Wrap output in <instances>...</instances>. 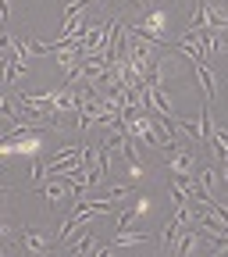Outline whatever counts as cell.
Returning a JSON list of instances; mask_svg holds the SVG:
<instances>
[{
  "label": "cell",
  "mask_w": 228,
  "mask_h": 257,
  "mask_svg": "<svg viewBox=\"0 0 228 257\" xmlns=\"http://www.w3.org/2000/svg\"><path fill=\"white\" fill-rule=\"evenodd\" d=\"M178 232H182V225H178L175 218H171V221H164V229H160V250H164V253H171V246H175Z\"/></svg>",
  "instance_id": "obj_8"
},
{
  "label": "cell",
  "mask_w": 228,
  "mask_h": 257,
  "mask_svg": "<svg viewBox=\"0 0 228 257\" xmlns=\"http://www.w3.org/2000/svg\"><path fill=\"white\" fill-rule=\"evenodd\" d=\"M107 200H111V204H121V200H132V189H128L125 182H111V186H107Z\"/></svg>",
  "instance_id": "obj_10"
},
{
  "label": "cell",
  "mask_w": 228,
  "mask_h": 257,
  "mask_svg": "<svg viewBox=\"0 0 228 257\" xmlns=\"http://www.w3.org/2000/svg\"><path fill=\"white\" fill-rule=\"evenodd\" d=\"M200 243H203V236L196 232V225H189V229L178 232V239H175V246H171V257H192Z\"/></svg>",
  "instance_id": "obj_2"
},
{
  "label": "cell",
  "mask_w": 228,
  "mask_h": 257,
  "mask_svg": "<svg viewBox=\"0 0 228 257\" xmlns=\"http://www.w3.org/2000/svg\"><path fill=\"white\" fill-rule=\"evenodd\" d=\"M22 246L36 257V253H47V250H50V239H47V232H40V229H25V232H22Z\"/></svg>",
  "instance_id": "obj_4"
},
{
  "label": "cell",
  "mask_w": 228,
  "mask_h": 257,
  "mask_svg": "<svg viewBox=\"0 0 228 257\" xmlns=\"http://www.w3.org/2000/svg\"><path fill=\"white\" fill-rule=\"evenodd\" d=\"M93 257H114V243H107V246H96V250H93Z\"/></svg>",
  "instance_id": "obj_15"
},
{
  "label": "cell",
  "mask_w": 228,
  "mask_h": 257,
  "mask_svg": "<svg viewBox=\"0 0 228 257\" xmlns=\"http://www.w3.org/2000/svg\"><path fill=\"white\" fill-rule=\"evenodd\" d=\"M96 246H100V243H96V236L82 229V236L72 243V257H93V250H96Z\"/></svg>",
  "instance_id": "obj_7"
},
{
  "label": "cell",
  "mask_w": 228,
  "mask_h": 257,
  "mask_svg": "<svg viewBox=\"0 0 228 257\" xmlns=\"http://www.w3.org/2000/svg\"><path fill=\"white\" fill-rule=\"evenodd\" d=\"M168 172L171 175H196V154L185 143H178L175 150H168Z\"/></svg>",
  "instance_id": "obj_1"
},
{
  "label": "cell",
  "mask_w": 228,
  "mask_h": 257,
  "mask_svg": "<svg viewBox=\"0 0 228 257\" xmlns=\"http://www.w3.org/2000/svg\"><path fill=\"white\" fill-rule=\"evenodd\" d=\"M86 4H89V0H68V4L61 8V18H68V15H79V11H82Z\"/></svg>",
  "instance_id": "obj_12"
},
{
  "label": "cell",
  "mask_w": 228,
  "mask_h": 257,
  "mask_svg": "<svg viewBox=\"0 0 228 257\" xmlns=\"http://www.w3.org/2000/svg\"><path fill=\"white\" fill-rule=\"evenodd\" d=\"M132 218H136V211H132V204H128L118 218H114V232H125L128 229V225H132Z\"/></svg>",
  "instance_id": "obj_11"
},
{
  "label": "cell",
  "mask_w": 228,
  "mask_h": 257,
  "mask_svg": "<svg viewBox=\"0 0 228 257\" xmlns=\"http://www.w3.org/2000/svg\"><path fill=\"white\" fill-rule=\"evenodd\" d=\"M143 175H146V172L139 168V161H128V179L136 182V179H143Z\"/></svg>",
  "instance_id": "obj_14"
},
{
  "label": "cell",
  "mask_w": 228,
  "mask_h": 257,
  "mask_svg": "<svg viewBox=\"0 0 228 257\" xmlns=\"http://www.w3.org/2000/svg\"><path fill=\"white\" fill-rule=\"evenodd\" d=\"M192 64V72H196V79H200V86H203V100L207 104H214V96H217V79H214V72H210V64L200 57V61H189Z\"/></svg>",
  "instance_id": "obj_3"
},
{
  "label": "cell",
  "mask_w": 228,
  "mask_h": 257,
  "mask_svg": "<svg viewBox=\"0 0 228 257\" xmlns=\"http://www.w3.org/2000/svg\"><path fill=\"white\" fill-rule=\"evenodd\" d=\"M111 243H114V250H118V246H139V243H146V232H128V229H125V232H114Z\"/></svg>",
  "instance_id": "obj_9"
},
{
  "label": "cell",
  "mask_w": 228,
  "mask_h": 257,
  "mask_svg": "<svg viewBox=\"0 0 228 257\" xmlns=\"http://www.w3.org/2000/svg\"><path fill=\"white\" fill-rule=\"evenodd\" d=\"M196 182L203 186V193H207V197H217V165H200L196 168Z\"/></svg>",
  "instance_id": "obj_5"
},
{
  "label": "cell",
  "mask_w": 228,
  "mask_h": 257,
  "mask_svg": "<svg viewBox=\"0 0 228 257\" xmlns=\"http://www.w3.org/2000/svg\"><path fill=\"white\" fill-rule=\"evenodd\" d=\"M25 68H29V61H25V57L8 54V64H4V86H15V82L25 75Z\"/></svg>",
  "instance_id": "obj_6"
},
{
  "label": "cell",
  "mask_w": 228,
  "mask_h": 257,
  "mask_svg": "<svg viewBox=\"0 0 228 257\" xmlns=\"http://www.w3.org/2000/svg\"><path fill=\"white\" fill-rule=\"evenodd\" d=\"M0 236L11 239V236H15V225H11V221H0Z\"/></svg>",
  "instance_id": "obj_16"
},
{
  "label": "cell",
  "mask_w": 228,
  "mask_h": 257,
  "mask_svg": "<svg viewBox=\"0 0 228 257\" xmlns=\"http://www.w3.org/2000/svg\"><path fill=\"white\" fill-rule=\"evenodd\" d=\"M0 118H8V121L15 118V104L8 100V96H4V93H0Z\"/></svg>",
  "instance_id": "obj_13"
}]
</instances>
